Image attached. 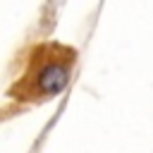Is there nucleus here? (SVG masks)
I'll return each mask as SVG.
<instances>
[{
	"label": "nucleus",
	"mask_w": 153,
	"mask_h": 153,
	"mask_svg": "<svg viewBox=\"0 0 153 153\" xmlns=\"http://www.w3.org/2000/svg\"><path fill=\"white\" fill-rule=\"evenodd\" d=\"M38 84H41V88L45 93H55V91L65 88V84H67V69L65 67H57V65H50V67H45L41 72Z\"/></svg>",
	"instance_id": "f257e3e1"
}]
</instances>
